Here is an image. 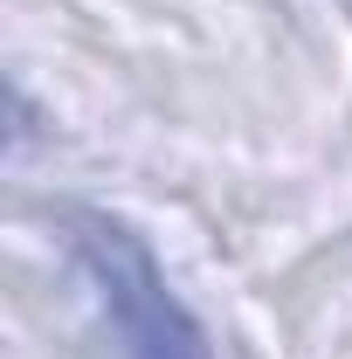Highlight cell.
I'll use <instances>...</instances> for the list:
<instances>
[{
	"label": "cell",
	"instance_id": "obj_1",
	"mask_svg": "<svg viewBox=\"0 0 352 359\" xmlns=\"http://www.w3.org/2000/svg\"><path fill=\"white\" fill-rule=\"evenodd\" d=\"M76 263H83V283L118 359H215L194 311L173 297L166 269L152 263V249L125 222L76 215Z\"/></svg>",
	"mask_w": 352,
	"mask_h": 359
}]
</instances>
